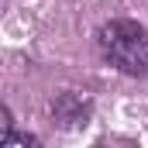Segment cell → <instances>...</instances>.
<instances>
[{"label": "cell", "instance_id": "cell-1", "mask_svg": "<svg viewBox=\"0 0 148 148\" xmlns=\"http://www.w3.org/2000/svg\"><path fill=\"white\" fill-rule=\"evenodd\" d=\"M97 48L117 73L141 79L148 76V31L131 21V17H114L100 24L97 31Z\"/></svg>", "mask_w": 148, "mask_h": 148}, {"label": "cell", "instance_id": "cell-2", "mask_svg": "<svg viewBox=\"0 0 148 148\" xmlns=\"http://www.w3.org/2000/svg\"><path fill=\"white\" fill-rule=\"evenodd\" d=\"M48 110H52V124H59L62 131H79V127H86L90 117H93V100H90L86 93L66 90V93H55V97H52Z\"/></svg>", "mask_w": 148, "mask_h": 148}, {"label": "cell", "instance_id": "cell-3", "mask_svg": "<svg viewBox=\"0 0 148 148\" xmlns=\"http://www.w3.org/2000/svg\"><path fill=\"white\" fill-rule=\"evenodd\" d=\"M41 141H38L35 134H24V131H7V134H0V148H38Z\"/></svg>", "mask_w": 148, "mask_h": 148}, {"label": "cell", "instance_id": "cell-4", "mask_svg": "<svg viewBox=\"0 0 148 148\" xmlns=\"http://www.w3.org/2000/svg\"><path fill=\"white\" fill-rule=\"evenodd\" d=\"M10 127H14V121H10V110H7V107H0V134H7Z\"/></svg>", "mask_w": 148, "mask_h": 148}]
</instances>
